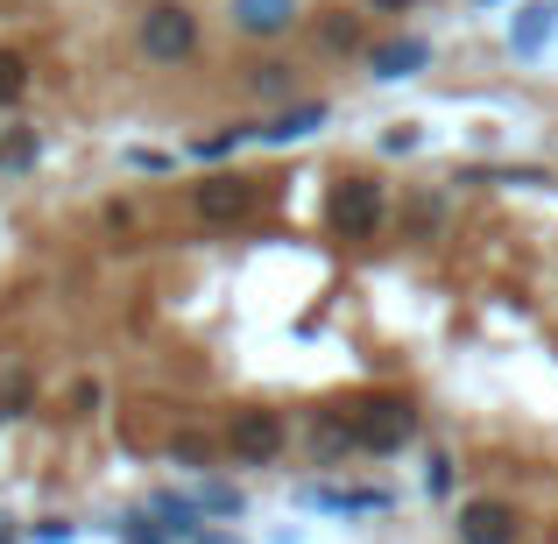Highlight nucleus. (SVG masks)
Masks as SVG:
<instances>
[{
    "mask_svg": "<svg viewBox=\"0 0 558 544\" xmlns=\"http://www.w3.org/2000/svg\"><path fill=\"white\" fill-rule=\"evenodd\" d=\"M170 460H205V438H198V432H184V438H170Z\"/></svg>",
    "mask_w": 558,
    "mask_h": 544,
    "instance_id": "obj_19",
    "label": "nucleus"
},
{
    "mask_svg": "<svg viewBox=\"0 0 558 544\" xmlns=\"http://www.w3.org/2000/svg\"><path fill=\"white\" fill-rule=\"evenodd\" d=\"M326 43L332 50H361V22L347 14V22H326Z\"/></svg>",
    "mask_w": 558,
    "mask_h": 544,
    "instance_id": "obj_18",
    "label": "nucleus"
},
{
    "mask_svg": "<svg viewBox=\"0 0 558 544\" xmlns=\"http://www.w3.org/2000/svg\"><path fill=\"white\" fill-rule=\"evenodd\" d=\"M247 135H255V128H233V135H205V142H198V156H205V164H219V156H233Z\"/></svg>",
    "mask_w": 558,
    "mask_h": 544,
    "instance_id": "obj_17",
    "label": "nucleus"
},
{
    "mask_svg": "<svg viewBox=\"0 0 558 544\" xmlns=\"http://www.w3.org/2000/svg\"><path fill=\"white\" fill-rule=\"evenodd\" d=\"M381 149H389V156H410V149H417V128H396V135H381Z\"/></svg>",
    "mask_w": 558,
    "mask_h": 544,
    "instance_id": "obj_20",
    "label": "nucleus"
},
{
    "mask_svg": "<svg viewBox=\"0 0 558 544\" xmlns=\"http://www.w3.org/2000/svg\"><path fill=\"white\" fill-rule=\"evenodd\" d=\"M424 64H432V43L424 36H396V43H381V50L368 57L375 78H410V71H424Z\"/></svg>",
    "mask_w": 558,
    "mask_h": 544,
    "instance_id": "obj_9",
    "label": "nucleus"
},
{
    "mask_svg": "<svg viewBox=\"0 0 558 544\" xmlns=\"http://www.w3.org/2000/svg\"><path fill=\"white\" fill-rule=\"evenodd\" d=\"M283 446H290V432H283V418H276V410H233V424H227V452H233V460L269 467Z\"/></svg>",
    "mask_w": 558,
    "mask_h": 544,
    "instance_id": "obj_2",
    "label": "nucleus"
},
{
    "mask_svg": "<svg viewBox=\"0 0 558 544\" xmlns=\"http://www.w3.org/2000/svg\"><path fill=\"white\" fill-rule=\"evenodd\" d=\"M551 14L558 8H523L517 22H509V50H517V57H537L551 43Z\"/></svg>",
    "mask_w": 558,
    "mask_h": 544,
    "instance_id": "obj_11",
    "label": "nucleus"
},
{
    "mask_svg": "<svg viewBox=\"0 0 558 544\" xmlns=\"http://www.w3.org/2000/svg\"><path fill=\"white\" fill-rule=\"evenodd\" d=\"M255 178H241V170H219V178H205L191 191V205H198V219H213V227H233V219L255 213Z\"/></svg>",
    "mask_w": 558,
    "mask_h": 544,
    "instance_id": "obj_4",
    "label": "nucleus"
},
{
    "mask_svg": "<svg viewBox=\"0 0 558 544\" xmlns=\"http://www.w3.org/2000/svg\"><path fill=\"white\" fill-rule=\"evenodd\" d=\"M198 509H205V517H241V488L213 481V488H198Z\"/></svg>",
    "mask_w": 558,
    "mask_h": 544,
    "instance_id": "obj_14",
    "label": "nucleus"
},
{
    "mask_svg": "<svg viewBox=\"0 0 558 544\" xmlns=\"http://www.w3.org/2000/svg\"><path fill=\"white\" fill-rule=\"evenodd\" d=\"M149 517L156 523H163V531H170V544H178V537H198L205 531V509H198V495H156V503H149Z\"/></svg>",
    "mask_w": 558,
    "mask_h": 544,
    "instance_id": "obj_10",
    "label": "nucleus"
},
{
    "mask_svg": "<svg viewBox=\"0 0 558 544\" xmlns=\"http://www.w3.org/2000/svg\"><path fill=\"white\" fill-rule=\"evenodd\" d=\"M22 93H28V64L14 50H0V107H14Z\"/></svg>",
    "mask_w": 558,
    "mask_h": 544,
    "instance_id": "obj_13",
    "label": "nucleus"
},
{
    "mask_svg": "<svg viewBox=\"0 0 558 544\" xmlns=\"http://www.w3.org/2000/svg\"><path fill=\"white\" fill-rule=\"evenodd\" d=\"M247 85H255L262 99H290V93H298V71H290V64H255Z\"/></svg>",
    "mask_w": 558,
    "mask_h": 544,
    "instance_id": "obj_12",
    "label": "nucleus"
},
{
    "mask_svg": "<svg viewBox=\"0 0 558 544\" xmlns=\"http://www.w3.org/2000/svg\"><path fill=\"white\" fill-rule=\"evenodd\" d=\"M460 544H517V509L495 503V495L460 503Z\"/></svg>",
    "mask_w": 558,
    "mask_h": 544,
    "instance_id": "obj_6",
    "label": "nucleus"
},
{
    "mask_svg": "<svg viewBox=\"0 0 558 544\" xmlns=\"http://www.w3.org/2000/svg\"><path fill=\"white\" fill-rule=\"evenodd\" d=\"M298 8H304V0H233V28L255 36V43L290 36V28H298Z\"/></svg>",
    "mask_w": 558,
    "mask_h": 544,
    "instance_id": "obj_7",
    "label": "nucleus"
},
{
    "mask_svg": "<svg viewBox=\"0 0 558 544\" xmlns=\"http://www.w3.org/2000/svg\"><path fill=\"white\" fill-rule=\"evenodd\" d=\"M36 164V135H14V142H0V170H28Z\"/></svg>",
    "mask_w": 558,
    "mask_h": 544,
    "instance_id": "obj_16",
    "label": "nucleus"
},
{
    "mask_svg": "<svg viewBox=\"0 0 558 544\" xmlns=\"http://www.w3.org/2000/svg\"><path fill=\"white\" fill-rule=\"evenodd\" d=\"M381 213H389V191H381L375 178H347L340 191H332V227H340L347 241H368V233L381 227Z\"/></svg>",
    "mask_w": 558,
    "mask_h": 544,
    "instance_id": "obj_3",
    "label": "nucleus"
},
{
    "mask_svg": "<svg viewBox=\"0 0 558 544\" xmlns=\"http://www.w3.org/2000/svg\"><path fill=\"white\" fill-rule=\"evenodd\" d=\"M191 544H241V537H227V531H198Z\"/></svg>",
    "mask_w": 558,
    "mask_h": 544,
    "instance_id": "obj_21",
    "label": "nucleus"
},
{
    "mask_svg": "<svg viewBox=\"0 0 558 544\" xmlns=\"http://www.w3.org/2000/svg\"><path fill=\"white\" fill-rule=\"evenodd\" d=\"M121 544H170V531L149 517V509H142V517H128V523H121Z\"/></svg>",
    "mask_w": 558,
    "mask_h": 544,
    "instance_id": "obj_15",
    "label": "nucleus"
},
{
    "mask_svg": "<svg viewBox=\"0 0 558 544\" xmlns=\"http://www.w3.org/2000/svg\"><path fill=\"white\" fill-rule=\"evenodd\" d=\"M410 432H417V418H410V403H396V396H375L354 418V446H375V452H396Z\"/></svg>",
    "mask_w": 558,
    "mask_h": 544,
    "instance_id": "obj_5",
    "label": "nucleus"
},
{
    "mask_svg": "<svg viewBox=\"0 0 558 544\" xmlns=\"http://www.w3.org/2000/svg\"><path fill=\"white\" fill-rule=\"evenodd\" d=\"M326 121H332V113L318 107V99H304V107H283V113H276L269 128H255V135L269 142V149H283V142H304V135H318Z\"/></svg>",
    "mask_w": 558,
    "mask_h": 544,
    "instance_id": "obj_8",
    "label": "nucleus"
},
{
    "mask_svg": "<svg viewBox=\"0 0 558 544\" xmlns=\"http://www.w3.org/2000/svg\"><path fill=\"white\" fill-rule=\"evenodd\" d=\"M368 8H375V14H396V8H410V0H368Z\"/></svg>",
    "mask_w": 558,
    "mask_h": 544,
    "instance_id": "obj_22",
    "label": "nucleus"
},
{
    "mask_svg": "<svg viewBox=\"0 0 558 544\" xmlns=\"http://www.w3.org/2000/svg\"><path fill=\"white\" fill-rule=\"evenodd\" d=\"M191 50H198V14H191L184 0H156V8L142 14V57H149V64H184Z\"/></svg>",
    "mask_w": 558,
    "mask_h": 544,
    "instance_id": "obj_1",
    "label": "nucleus"
}]
</instances>
